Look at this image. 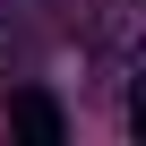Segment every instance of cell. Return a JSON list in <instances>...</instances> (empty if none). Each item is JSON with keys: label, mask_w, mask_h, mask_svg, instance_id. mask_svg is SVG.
<instances>
[{"label": "cell", "mask_w": 146, "mask_h": 146, "mask_svg": "<svg viewBox=\"0 0 146 146\" xmlns=\"http://www.w3.org/2000/svg\"><path fill=\"white\" fill-rule=\"evenodd\" d=\"M9 129H17L26 146H60V137H69V120H60V103H52L43 86H17V95H9Z\"/></svg>", "instance_id": "1"}, {"label": "cell", "mask_w": 146, "mask_h": 146, "mask_svg": "<svg viewBox=\"0 0 146 146\" xmlns=\"http://www.w3.org/2000/svg\"><path fill=\"white\" fill-rule=\"evenodd\" d=\"M0 78H9V17H0Z\"/></svg>", "instance_id": "2"}]
</instances>
